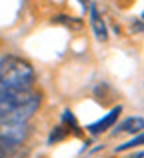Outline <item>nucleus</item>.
I'll list each match as a JSON object with an SVG mask.
<instances>
[{"instance_id": "1", "label": "nucleus", "mask_w": 144, "mask_h": 158, "mask_svg": "<svg viewBox=\"0 0 144 158\" xmlns=\"http://www.w3.org/2000/svg\"><path fill=\"white\" fill-rule=\"evenodd\" d=\"M40 106V94L32 88L0 94V124H24Z\"/></svg>"}, {"instance_id": "2", "label": "nucleus", "mask_w": 144, "mask_h": 158, "mask_svg": "<svg viewBox=\"0 0 144 158\" xmlns=\"http://www.w3.org/2000/svg\"><path fill=\"white\" fill-rule=\"evenodd\" d=\"M34 68L26 60L16 56L0 58V94L32 88Z\"/></svg>"}, {"instance_id": "3", "label": "nucleus", "mask_w": 144, "mask_h": 158, "mask_svg": "<svg viewBox=\"0 0 144 158\" xmlns=\"http://www.w3.org/2000/svg\"><path fill=\"white\" fill-rule=\"evenodd\" d=\"M28 126L24 124H0V144H24Z\"/></svg>"}, {"instance_id": "4", "label": "nucleus", "mask_w": 144, "mask_h": 158, "mask_svg": "<svg viewBox=\"0 0 144 158\" xmlns=\"http://www.w3.org/2000/svg\"><path fill=\"white\" fill-rule=\"evenodd\" d=\"M120 112H122V106H120V104H118V106H114L112 110H110L108 114L104 116V118H100L98 122L88 124V132H90V134H100V132H106V130H108V128H110V126H112V124L118 120Z\"/></svg>"}, {"instance_id": "5", "label": "nucleus", "mask_w": 144, "mask_h": 158, "mask_svg": "<svg viewBox=\"0 0 144 158\" xmlns=\"http://www.w3.org/2000/svg\"><path fill=\"white\" fill-rule=\"evenodd\" d=\"M90 24H92L94 36L104 42V40L108 38V28H106V22H104V18H102V14L98 12L96 4H90Z\"/></svg>"}, {"instance_id": "6", "label": "nucleus", "mask_w": 144, "mask_h": 158, "mask_svg": "<svg viewBox=\"0 0 144 158\" xmlns=\"http://www.w3.org/2000/svg\"><path fill=\"white\" fill-rule=\"evenodd\" d=\"M144 130V118L142 116H132V118H126L124 122L118 126V132H126V134H138Z\"/></svg>"}, {"instance_id": "7", "label": "nucleus", "mask_w": 144, "mask_h": 158, "mask_svg": "<svg viewBox=\"0 0 144 158\" xmlns=\"http://www.w3.org/2000/svg\"><path fill=\"white\" fill-rule=\"evenodd\" d=\"M22 144H0V158H24Z\"/></svg>"}, {"instance_id": "8", "label": "nucleus", "mask_w": 144, "mask_h": 158, "mask_svg": "<svg viewBox=\"0 0 144 158\" xmlns=\"http://www.w3.org/2000/svg\"><path fill=\"white\" fill-rule=\"evenodd\" d=\"M142 144H144V130L138 132V134H134L132 140H128L126 144H122V146H116V152H124V150H130V148L142 146Z\"/></svg>"}, {"instance_id": "9", "label": "nucleus", "mask_w": 144, "mask_h": 158, "mask_svg": "<svg viewBox=\"0 0 144 158\" xmlns=\"http://www.w3.org/2000/svg\"><path fill=\"white\" fill-rule=\"evenodd\" d=\"M130 158H144V152H142V154H134V156H130Z\"/></svg>"}, {"instance_id": "10", "label": "nucleus", "mask_w": 144, "mask_h": 158, "mask_svg": "<svg viewBox=\"0 0 144 158\" xmlns=\"http://www.w3.org/2000/svg\"><path fill=\"white\" fill-rule=\"evenodd\" d=\"M142 20H144V14H142Z\"/></svg>"}]
</instances>
